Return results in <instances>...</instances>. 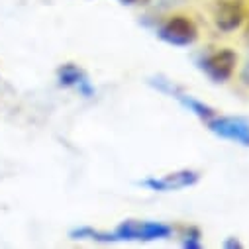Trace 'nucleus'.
<instances>
[{
	"mask_svg": "<svg viewBox=\"0 0 249 249\" xmlns=\"http://www.w3.org/2000/svg\"><path fill=\"white\" fill-rule=\"evenodd\" d=\"M171 233H173V228L163 222L126 220L116 228L114 237L116 241H153V239H165Z\"/></svg>",
	"mask_w": 249,
	"mask_h": 249,
	"instance_id": "nucleus-1",
	"label": "nucleus"
},
{
	"mask_svg": "<svg viewBox=\"0 0 249 249\" xmlns=\"http://www.w3.org/2000/svg\"><path fill=\"white\" fill-rule=\"evenodd\" d=\"M204 124L218 138L239 143L243 147H249V120H245L241 116H218V114H214Z\"/></svg>",
	"mask_w": 249,
	"mask_h": 249,
	"instance_id": "nucleus-2",
	"label": "nucleus"
},
{
	"mask_svg": "<svg viewBox=\"0 0 249 249\" xmlns=\"http://www.w3.org/2000/svg\"><path fill=\"white\" fill-rule=\"evenodd\" d=\"M157 36L169 45L186 47V45H193L196 41L198 28L189 16L177 14V16H171L167 22L161 24V28L157 30Z\"/></svg>",
	"mask_w": 249,
	"mask_h": 249,
	"instance_id": "nucleus-3",
	"label": "nucleus"
},
{
	"mask_svg": "<svg viewBox=\"0 0 249 249\" xmlns=\"http://www.w3.org/2000/svg\"><path fill=\"white\" fill-rule=\"evenodd\" d=\"M235 65H237V53L231 51V49H220L216 53L206 55L200 61V69L214 83L230 81L233 71H235Z\"/></svg>",
	"mask_w": 249,
	"mask_h": 249,
	"instance_id": "nucleus-4",
	"label": "nucleus"
},
{
	"mask_svg": "<svg viewBox=\"0 0 249 249\" xmlns=\"http://www.w3.org/2000/svg\"><path fill=\"white\" fill-rule=\"evenodd\" d=\"M198 180H200L198 171L182 169V171H175V173H169V175L159 177V178L157 177L155 178H143L138 184L145 186L149 191H155V193H169V191H180V189H186V186H193Z\"/></svg>",
	"mask_w": 249,
	"mask_h": 249,
	"instance_id": "nucleus-5",
	"label": "nucleus"
},
{
	"mask_svg": "<svg viewBox=\"0 0 249 249\" xmlns=\"http://www.w3.org/2000/svg\"><path fill=\"white\" fill-rule=\"evenodd\" d=\"M151 85H153L155 89H159V90H163V92L171 94L175 100H178V102H180V106H182V108H186L189 112H193L195 116H198L202 122L210 120V118L216 114V110H214V108H210L208 104H204V102H200V100L193 98L191 94H184L182 90H178V89H177L175 85H171L169 81L153 79V81H151Z\"/></svg>",
	"mask_w": 249,
	"mask_h": 249,
	"instance_id": "nucleus-6",
	"label": "nucleus"
},
{
	"mask_svg": "<svg viewBox=\"0 0 249 249\" xmlns=\"http://www.w3.org/2000/svg\"><path fill=\"white\" fill-rule=\"evenodd\" d=\"M243 18V4L239 0H222L214 10V24L222 32H233L241 26Z\"/></svg>",
	"mask_w": 249,
	"mask_h": 249,
	"instance_id": "nucleus-7",
	"label": "nucleus"
},
{
	"mask_svg": "<svg viewBox=\"0 0 249 249\" xmlns=\"http://www.w3.org/2000/svg\"><path fill=\"white\" fill-rule=\"evenodd\" d=\"M57 79H59V85L61 87H71V89H77L83 96H92L94 94V89L89 81V77L73 63H67L63 65L59 71H57Z\"/></svg>",
	"mask_w": 249,
	"mask_h": 249,
	"instance_id": "nucleus-8",
	"label": "nucleus"
},
{
	"mask_svg": "<svg viewBox=\"0 0 249 249\" xmlns=\"http://www.w3.org/2000/svg\"><path fill=\"white\" fill-rule=\"evenodd\" d=\"M189 239H184L182 241V247H189V249H198L202 243H200V235H198V231H193V235H186Z\"/></svg>",
	"mask_w": 249,
	"mask_h": 249,
	"instance_id": "nucleus-9",
	"label": "nucleus"
},
{
	"mask_svg": "<svg viewBox=\"0 0 249 249\" xmlns=\"http://www.w3.org/2000/svg\"><path fill=\"white\" fill-rule=\"evenodd\" d=\"M239 81H241L245 87H249V61L243 65V69H241V73H239Z\"/></svg>",
	"mask_w": 249,
	"mask_h": 249,
	"instance_id": "nucleus-10",
	"label": "nucleus"
},
{
	"mask_svg": "<svg viewBox=\"0 0 249 249\" xmlns=\"http://www.w3.org/2000/svg\"><path fill=\"white\" fill-rule=\"evenodd\" d=\"M118 2L124 6H138V4H145L147 0H118Z\"/></svg>",
	"mask_w": 249,
	"mask_h": 249,
	"instance_id": "nucleus-11",
	"label": "nucleus"
},
{
	"mask_svg": "<svg viewBox=\"0 0 249 249\" xmlns=\"http://www.w3.org/2000/svg\"><path fill=\"white\" fill-rule=\"evenodd\" d=\"M224 247H241V243H239L237 239H233V237H231V239H228V241L224 243Z\"/></svg>",
	"mask_w": 249,
	"mask_h": 249,
	"instance_id": "nucleus-12",
	"label": "nucleus"
},
{
	"mask_svg": "<svg viewBox=\"0 0 249 249\" xmlns=\"http://www.w3.org/2000/svg\"><path fill=\"white\" fill-rule=\"evenodd\" d=\"M245 37L249 39V16H247V26H245Z\"/></svg>",
	"mask_w": 249,
	"mask_h": 249,
	"instance_id": "nucleus-13",
	"label": "nucleus"
}]
</instances>
